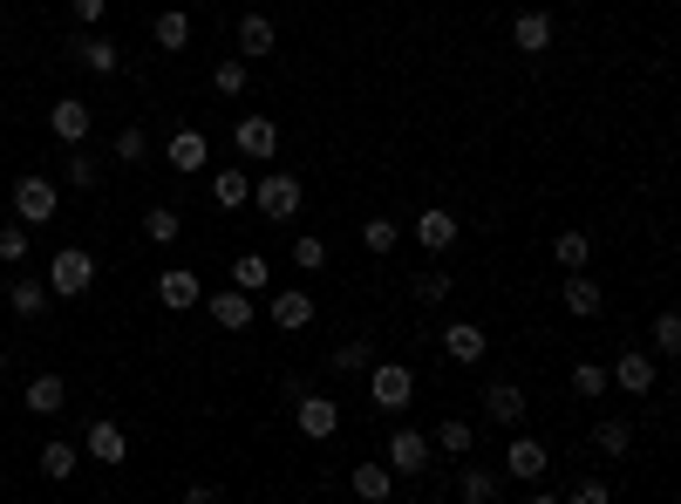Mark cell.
<instances>
[{
  "instance_id": "6da1fadb",
  "label": "cell",
  "mask_w": 681,
  "mask_h": 504,
  "mask_svg": "<svg viewBox=\"0 0 681 504\" xmlns=\"http://www.w3.org/2000/svg\"><path fill=\"white\" fill-rule=\"evenodd\" d=\"M253 205H259V218H273V225H294L300 205H307V184H300L294 171H259Z\"/></svg>"
},
{
  "instance_id": "7a4b0ae2",
  "label": "cell",
  "mask_w": 681,
  "mask_h": 504,
  "mask_svg": "<svg viewBox=\"0 0 681 504\" xmlns=\"http://www.w3.org/2000/svg\"><path fill=\"white\" fill-rule=\"evenodd\" d=\"M362 375H369V403H375L382 416H403V409L416 403V375H409L403 362H369Z\"/></svg>"
},
{
  "instance_id": "3957f363",
  "label": "cell",
  "mask_w": 681,
  "mask_h": 504,
  "mask_svg": "<svg viewBox=\"0 0 681 504\" xmlns=\"http://www.w3.org/2000/svg\"><path fill=\"white\" fill-rule=\"evenodd\" d=\"M96 287V259L83 253V246H62L55 259H49V293H62V300H83Z\"/></svg>"
},
{
  "instance_id": "277c9868",
  "label": "cell",
  "mask_w": 681,
  "mask_h": 504,
  "mask_svg": "<svg viewBox=\"0 0 681 504\" xmlns=\"http://www.w3.org/2000/svg\"><path fill=\"white\" fill-rule=\"evenodd\" d=\"M429 457H436V443H429L423 430H409V422H403V430L389 437V450H382V463H389L395 478H423V471H429Z\"/></svg>"
},
{
  "instance_id": "5b68a950",
  "label": "cell",
  "mask_w": 681,
  "mask_h": 504,
  "mask_svg": "<svg viewBox=\"0 0 681 504\" xmlns=\"http://www.w3.org/2000/svg\"><path fill=\"white\" fill-rule=\"evenodd\" d=\"M232 150L246 164H273V150H279V124L273 116H238L232 124Z\"/></svg>"
},
{
  "instance_id": "8992f818",
  "label": "cell",
  "mask_w": 681,
  "mask_h": 504,
  "mask_svg": "<svg viewBox=\"0 0 681 504\" xmlns=\"http://www.w3.org/2000/svg\"><path fill=\"white\" fill-rule=\"evenodd\" d=\"M62 212V184H49V178H21L14 184V218L21 225H49Z\"/></svg>"
},
{
  "instance_id": "52a82bcc",
  "label": "cell",
  "mask_w": 681,
  "mask_h": 504,
  "mask_svg": "<svg viewBox=\"0 0 681 504\" xmlns=\"http://www.w3.org/2000/svg\"><path fill=\"white\" fill-rule=\"evenodd\" d=\"M294 430L313 437V443L341 437V403H334V396H294Z\"/></svg>"
},
{
  "instance_id": "ba28073f",
  "label": "cell",
  "mask_w": 681,
  "mask_h": 504,
  "mask_svg": "<svg viewBox=\"0 0 681 504\" xmlns=\"http://www.w3.org/2000/svg\"><path fill=\"white\" fill-rule=\"evenodd\" d=\"M164 164L178 171V178H198L212 164V143H205V130H171V143H164Z\"/></svg>"
},
{
  "instance_id": "9c48e42d",
  "label": "cell",
  "mask_w": 681,
  "mask_h": 504,
  "mask_svg": "<svg viewBox=\"0 0 681 504\" xmlns=\"http://www.w3.org/2000/svg\"><path fill=\"white\" fill-rule=\"evenodd\" d=\"M545 463H552V450H545L539 437H525V430H518V437H511V450H504V478H525V484H539V478H545Z\"/></svg>"
},
{
  "instance_id": "30bf717a",
  "label": "cell",
  "mask_w": 681,
  "mask_h": 504,
  "mask_svg": "<svg viewBox=\"0 0 681 504\" xmlns=\"http://www.w3.org/2000/svg\"><path fill=\"white\" fill-rule=\"evenodd\" d=\"M205 300V280L191 274V266H171V274H157V307H171V314H184V307Z\"/></svg>"
},
{
  "instance_id": "8fae6325",
  "label": "cell",
  "mask_w": 681,
  "mask_h": 504,
  "mask_svg": "<svg viewBox=\"0 0 681 504\" xmlns=\"http://www.w3.org/2000/svg\"><path fill=\"white\" fill-rule=\"evenodd\" d=\"M444 355H450L457 368H477V362L491 355V341H485V328H477V321H450V328H444Z\"/></svg>"
},
{
  "instance_id": "7c38bea8",
  "label": "cell",
  "mask_w": 681,
  "mask_h": 504,
  "mask_svg": "<svg viewBox=\"0 0 681 504\" xmlns=\"http://www.w3.org/2000/svg\"><path fill=\"white\" fill-rule=\"evenodd\" d=\"M607 382H614L620 396H648V389H655V355H640V347H627V355L607 368Z\"/></svg>"
},
{
  "instance_id": "4fadbf2b",
  "label": "cell",
  "mask_w": 681,
  "mask_h": 504,
  "mask_svg": "<svg viewBox=\"0 0 681 504\" xmlns=\"http://www.w3.org/2000/svg\"><path fill=\"white\" fill-rule=\"evenodd\" d=\"M212 205H219V212L253 205V171H246V164H219V171H212Z\"/></svg>"
},
{
  "instance_id": "5bb4252c",
  "label": "cell",
  "mask_w": 681,
  "mask_h": 504,
  "mask_svg": "<svg viewBox=\"0 0 681 504\" xmlns=\"http://www.w3.org/2000/svg\"><path fill=\"white\" fill-rule=\"evenodd\" d=\"M348 491H354V497H369V504H382V497H395V471H389L382 457H362V463L348 471Z\"/></svg>"
},
{
  "instance_id": "9a60e30c",
  "label": "cell",
  "mask_w": 681,
  "mask_h": 504,
  "mask_svg": "<svg viewBox=\"0 0 681 504\" xmlns=\"http://www.w3.org/2000/svg\"><path fill=\"white\" fill-rule=\"evenodd\" d=\"M89 124H96V116H89V103H83V96H62V103L49 109V130H55V137H62L68 150L89 137Z\"/></svg>"
},
{
  "instance_id": "2e32d148",
  "label": "cell",
  "mask_w": 681,
  "mask_h": 504,
  "mask_svg": "<svg viewBox=\"0 0 681 504\" xmlns=\"http://www.w3.org/2000/svg\"><path fill=\"white\" fill-rule=\"evenodd\" d=\"M205 314H212L225 334H238V328H253V293H246V287H232V293H205Z\"/></svg>"
},
{
  "instance_id": "e0dca14e",
  "label": "cell",
  "mask_w": 681,
  "mask_h": 504,
  "mask_svg": "<svg viewBox=\"0 0 681 504\" xmlns=\"http://www.w3.org/2000/svg\"><path fill=\"white\" fill-rule=\"evenodd\" d=\"M485 416L504 422V430H525V389H518V382H491V389H485Z\"/></svg>"
},
{
  "instance_id": "ac0fdd59",
  "label": "cell",
  "mask_w": 681,
  "mask_h": 504,
  "mask_svg": "<svg viewBox=\"0 0 681 504\" xmlns=\"http://www.w3.org/2000/svg\"><path fill=\"white\" fill-rule=\"evenodd\" d=\"M83 450H89L96 463H124V457H130V437H124V430H116V422H109V416H96V422H89V430H83Z\"/></svg>"
},
{
  "instance_id": "d6986e66",
  "label": "cell",
  "mask_w": 681,
  "mask_h": 504,
  "mask_svg": "<svg viewBox=\"0 0 681 504\" xmlns=\"http://www.w3.org/2000/svg\"><path fill=\"white\" fill-rule=\"evenodd\" d=\"M416 246H423V253H450V246H457V218H450L444 205L416 212Z\"/></svg>"
},
{
  "instance_id": "ffe728a7",
  "label": "cell",
  "mask_w": 681,
  "mask_h": 504,
  "mask_svg": "<svg viewBox=\"0 0 681 504\" xmlns=\"http://www.w3.org/2000/svg\"><path fill=\"white\" fill-rule=\"evenodd\" d=\"M511 42H518V55H545L552 49V14L545 8H525L511 21Z\"/></svg>"
},
{
  "instance_id": "44dd1931",
  "label": "cell",
  "mask_w": 681,
  "mask_h": 504,
  "mask_svg": "<svg viewBox=\"0 0 681 504\" xmlns=\"http://www.w3.org/2000/svg\"><path fill=\"white\" fill-rule=\"evenodd\" d=\"M273 42H279V28H273L266 14H246V21H238V62H266Z\"/></svg>"
},
{
  "instance_id": "7402d4cb",
  "label": "cell",
  "mask_w": 681,
  "mask_h": 504,
  "mask_svg": "<svg viewBox=\"0 0 681 504\" xmlns=\"http://www.w3.org/2000/svg\"><path fill=\"white\" fill-rule=\"evenodd\" d=\"M273 328L279 334H300V328H313V293H273Z\"/></svg>"
},
{
  "instance_id": "603a6c76",
  "label": "cell",
  "mask_w": 681,
  "mask_h": 504,
  "mask_svg": "<svg viewBox=\"0 0 681 504\" xmlns=\"http://www.w3.org/2000/svg\"><path fill=\"white\" fill-rule=\"evenodd\" d=\"M150 42L164 49V55H184V49H191V14H184V8H164V14L150 21Z\"/></svg>"
},
{
  "instance_id": "cb8c5ba5",
  "label": "cell",
  "mask_w": 681,
  "mask_h": 504,
  "mask_svg": "<svg viewBox=\"0 0 681 504\" xmlns=\"http://www.w3.org/2000/svg\"><path fill=\"white\" fill-rule=\"evenodd\" d=\"M599 307H607V293H599V280L586 274V266H579V274L566 280V314H579V321H593L599 314Z\"/></svg>"
},
{
  "instance_id": "d4e9b609",
  "label": "cell",
  "mask_w": 681,
  "mask_h": 504,
  "mask_svg": "<svg viewBox=\"0 0 681 504\" xmlns=\"http://www.w3.org/2000/svg\"><path fill=\"white\" fill-rule=\"evenodd\" d=\"M232 287L266 293V287H273V259H266V253H238V259H232Z\"/></svg>"
},
{
  "instance_id": "484cf974",
  "label": "cell",
  "mask_w": 681,
  "mask_h": 504,
  "mask_svg": "<svg viewBox=\"0 0 681 504\" xmlns=\"http://www.w3.org/2000/svg\"><path fill=\"white\" fill-rule=\"evenodd\" d=\"M49 300H55V293H49L42 280H14V287H8V307H14L21 321H42V314H49Z\"/></svg>"
},
{
  "instance_id": "4316f807",
  "label": "cell",
  "mask_w": 681,
  "mask_h": 504,
  "mask_svg": "<svg viewBox=\"0 0 681 504\" xmlns=\"http://www.w3.org/2000/svg\"><path fill=\"white\" fill-rule=\"evenodd\" d=\"M593 450H599V457H627V450H634V422H627V416L593 422Z\"/></svg>"
},
{
  "instance_id": "83f0119b",
  "label": "cell",
  "mask_w": 681,
  "mask_h": 504,
  "mask_svg": "<svg viewBox=\"0 0 681 504\" xmlns=\"http://www.w3.org/2000/svg\"><path fill=\"white\" fill-rule=\"evenodd\" d=\"M75 62L96 68V75H116V68H124V49L103 42V34H89V42H75Z\"/></svg>"
},
{
  "instance_id": "f1b7e54d",
  "label": "cell",
  "mask_w": 681,
  "mask_h": 504,
  "mask_svg": "<svg viewBox=\"0 0 681 504\" xmlns=\"http://www.w3.org/2000/svg\"><path fill=\"white\" fill-rule=\"evenodd\" d=\"M62 396H68V382H62V375H34L21 403H28L34 416H55V409H62Z\"/></svg>"
},
{
  "instance_id": "f546056e",
  "label": "cell",
  "mask_w": 681,
  "mask_h": 504,
  "mask_svg": "<svg viewBox=\"0 0 681 504\" xmlns=\"http://www.w3.org/2000/svg\"><path fill=\"white\" fill-rule=\"evenodd\" d=\"M436 450H444V457H470V443H477V430H470V422L464 416H444V422H436V437H429Z\"/></svg>"
},
{
  "instance_id": "4dcf8cb0",
  "label": "cell",
  "mask_w": 681,
  "mask_h": 504,
  "mask_svg": "<svg viewBox=\"0 0 681 504\" xmlns=\"http://www.w3.org/2000/svg\"><path fill=\"white\" fill-rule=\"evenodd\" d=\"M498 491H504V478H498V471H485V463H470V471L457 478V497H470V504H491Z\"/></svg>"
},
{
  "instance_id": "1f68e13d",
  "label": "cell",
  "mask_w": 681,
  "mask_h": 504,
  "mask_svg": "<svg viewBox=\"0 0 681 504\" xmlns=\"http://www.w3.org/2000/svg\"><path fill=\"white\" fill-rule=\"evenodd\" d=\"M178 232H184V218H178L171 205H150V212H143V239H150V246H171Z\"/></svg>"
},
{
  "instance_id": "d6a6232c",
  "label": "cell",
  "mask_w": 681,
  "mask_h": 504,
  "mask_svg": "<svg viewBox=\"0 0 681 504\" xmlns=\"http://www.w3.org/2000/svg\"><path fill=\"white\" fill-rule=\"evenodd\" d=\"M552 259L566 266V274H579V266L593 259V239H586V232H558V239H552Z\"/></svg>"
},
{
  "instance_id": "836d02e7",
  "label": "cell",
  "mask_w": 681,
  "mask_h": 504,
  "mask_svg": "<svg viewBox=\"0 0 681 504\" xmlns=\"http://www.w3.org/2000/svg\"><path fill=\"white\" fill-rule=\"evenodd\" d=\"M75 463H83V450H75V443H42V478H75Z\"/></svg>"
},
{
  "instance_id": "e575fe53",
  "label": "cell",
  "mask_w": 681,
  "mask_h": 504,
  "mask_svg": "<svg viewBox=\"0 0 681 504\" xmlns=\"http://www.w3.org/2000/svg\"><path fill=\"white\" fill-rule=\"evenodd\" d=\"M607 389H614V382H607V368H599V362H579V368H573V396H579V403H599Z\"/></svg>"
},
{
  "instance_id": "d590c367",
  "label": "cell",
  "mask_w": 681,
  "mask_h": 504,
  "mask_svg": "<svg viewBox=\"0 0 681 504\" xmlns=\"http://www.w3.org/2000/svg\"><path fill=\"white\" fill-rule=\"evenodd\" d=\"M648 341H655L661 362H674V355H681V314H655V334H648Z\"/></svg>"
},
{
  "instance_id": "8d00e7d4",
  "label": "cell",
  "mask_w": 681,
  "mask_h": 504,
  "mask_svg": "<svg viewBox=\"0 0 681 504\" xmlns=\"http://www.w3.org/2000/svg\"><path fill=\"white\" fill-rule=\"evenodd\" d=\"M362 246L382 259V253H395V246H403V232H395V218H369V225H362Z\"/></svg>"
},
{
  "instance_id": "74e56055",
  "label": "cell",
  "mask_w": 681,
  "mask_h": 504,
  "mask_svg": "<svg viewBox=\"0 0 681 504\" xmlns=\"http://www.w3.org/2000/svg\"><path fill=\"white\" fill-rule=\"evenodd\" d=\"M444 300H450V274H444V266L416 274V307H444Z\"/></svg>"
},
{
  "instance_id": "f35d334b",
  "label": "cell",
  "mask_w": 681,
  "mask_h": 504,
  "mask_svg": "<svg viewBox=\"0 0 681 504\" xmlns=\"http://www.w3.org/2000/svg\"><path fill=\"white\" fill-rule=\"evenodd\" d=\"M246 83H253V75H246V62H238V55H225V62L212 68V89H219V96H238Z\"/></svg>"
},
{
  "instance_id": "ab89813d",
  "label": "cell",
  "mask_w": 681,
  "mask_h": 504,
  "mask_svg": "<svg viewBox=\"0 0 681 504\" xmlns=\"http://www.w3.org/2000/svg\"><path fill=\"white\" fill-rule=\"evenodd\" d=\"M369 362H375V347H369V341H341V347H334V368H341V375H362Z\"/></svg>"
},
{
  "instance_id": "60d3db41",
  "label": "cell",
  "mask_w": 681,
  "mask_h": 504,
  "mask_svg": "<svg viewBox=\"0 0 681 504\" xmlns=\"http://www.w3.org/2000/svg\"><path fill=\"white\" fill-rule=\"evenodd\" d=\"M294 266L300 274H320L328 266V239H294Z\"/></svg>"
},
{
  "instance_id": "b9f144b4",
  "label": "cell",
  "mask_w": 681,
  "mask_h": 504,
  "mask_svg": "<svg viewBox=\"0 0 681 504\" xmlns=\"http://www.w3.org/2000/svg\"><path fill=\"white\" fill-rule=\"evenodd\" d=\"M116 158H124V164H143V158H150V137H143V130H116Z\"/></svg>"
},
{
  "instance_id": "7bdbcfd3",
  "label": "cell",
  "mask_w": 681,
  "mask_h": 504,
  "mask_svg": "<svg viewBox=\"0 0 681 504\" xmlns=\"http://www.w3.org/2000/svg\"><path fill=\"white\" fill-rule=\"evenodd\" d=\"M0 259H28V225H0Z\"/></svg>"
},
{
  "instance_id": "ee69618b",
  "label": "cell",
  "mask_w": 681,
  "mask_h": 504,
  "mask_svg": "<svg viewBox=\"0 0 681 504\" xmlns=\"http://www.w3.org/2000/svg\"><path fill=\"white\" fill-rule=\"evenodd\" d=\"M607 497H614V491L599 484V478H579V484H573V504H607Z\"/></svg>"
},
{
  "instance_id": "f6af8a7d",
  "label": "cell",
  "mask_w": 681,
  "mask_h": 504,
  "mask_svg": "<svg viewBox=\"0 0 681 504\" xmlns=\"http://www.w3.org/2000/svg\"><path fill=\"white\" fill-rule=\"evenodd\" d=\"M68 184H83V191H96V164L83 158V150H75V158H68Z\"/></svg>"
},
{
  "instance_id": "bcb514c9",
  "label": "cell",
  "mask_w": 681,
  "mask_h": 504,
  "mask_svg": "<svg viewBox=\"0 0 681 504\" xmlns=\"http://www.w3.org/2000/svg\"><path fill=\"white\" fill-rule=\"evenodd\" d=\"M68 14H75V21H103L109 0H68Z\"/></svg>"
},
{
  "instance_id": "7dc6e473",
  "label": "cell",
  "mask_w": 681,
  "mask_h": 504,
  "mask_svg": "<svg viewBox=\"0 0 681 504\" xmlns=\"http://www.w3.org/2000/svg\"><path fill=\"white\" fill-rule=\"evenodd\" d=\"M0 375H8V347H0Z\"/></svg>"
}]
</instances>
